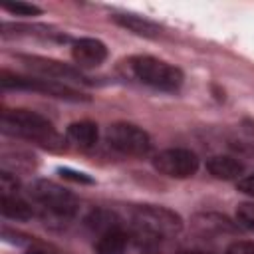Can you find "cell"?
<instances>
[{
  "instance_id": "obj_1",
  "label": "cell",
  "mask_w": 254,
  "mask_h": 254,
  "mask_svg": "<svg viewBox=\"0 0 254 254\" xmlns=\"http://www.w3.org/2000/svg\"><path fill=\"white\" fill-rule=\"evenodd\" d=\"M2 131L12 137L26 139L50 151H64L65 141L56 127L40 113L28 109H6L2 113Z\"/></svg>"
},
{
  "instance_id": "obj_2",
  "label": "cell",
  "mask_w": 254,
  "mask_h": 254,
  "mask_svg": "<svg viewBox=\"0 0 254 254\" xmlns=\"http://www.w3.org/2000/svg\"><path fill=\"white\" fill-rule=\"evenodd\" d=\"M133 234L139 244L155 246L165 238H171L183 230V218L167 208L157 204H137L129 212Z\"/></svg>"
},
{
  "instance_id": "obj_3",
  "label": "cell",
  "mask_w": 254,
  "mask_h": 254,
  "mask_svg": "<svg viewBox=\"0 0 254 254\" xmlns=\"http://www.w3.org/2000/svg\"><path fill=\"white\" fill-rule=\"evenodd\" d=\"M121 69L127 77L161 91H177L185 79L179 67L153 56H131L121 64Z\"/></svg>"
},
{
  "instance_id": "obj_4",
  "label": "cell",
  "mask_w": 254,
  "mask_h": 254,
  "mask_svg": "<svg viewBox=\"0 0 254 254\" xmlns=\"http://www.w3.org/2000/svg\"><path fill=\"white\" fill-rule=\"evenodd\" d=\"M28 194L42 208V214L46 218L50 216V218L60 220V222L73 218L77 212V206H79L77 198L67 189L60 187L54 181H46V179L34 181L28 187Z\"/></svg>"
},
{
  "instance_id": "obj_5",
  "label": "cell",
  "mask_w": 254,
  "mask_h": 254,
  "mask_svg": "<svg viewBox=\"0 0 254 254\" xmlns=\"http://www.w3.org/2000/svg\"><path fill=\"white\" fill-rule=\"evenodd\" d=\"M0 85H2V89L34 91V93H42L46 97H56V99L73 101V103L89 101V95L73 89L67 83H60V81L46 79V77H36V75H18V73L6 71V69L0 73Z\"/></svg>"
},
{
  "instance_id": "obj_6",
  "label": "cell",
  "mask_w": 254,
  "mask_h": 254,
  "mask_svg": "<svg viewBox=\"0 0 254 254\" xmlns=\"http://www.w3.org/2000/svg\"><path fill=\"white\" fill-rule=\"evenodd\" d=\"M105 139H107V145L121 155L145 157L151 151L149 133L133 123H125V121L111 123L105 131Z\"/></svg>"
},
{
  "instance_id": "obj_7",
  "label": "cell",
  "mask_w": 254,
  "mask_h": 254,
  "mask_svg": "<svg viewBox=\"0 0 254 254\" xmlns=\"http://www.w3.org/2000/svg\"><path fill=\"white\" fill-rule=\"evenodd\" d=\"M153 167L157 173L171 179H189L198 171V157L185 147L163 149L153 157Z\"/></svg>"
},
{
  "instance_id": "obj_8",
  "label": "cell",
  "mask_w": 254,
  "mask_h": 254,
  "mask_svg": "<svg viewBox=\"0 0 254 254\" xmlns=\"http://www.w3.org/2000/svg\"><path fill=\"white\" fill-rule=\"evenodd\" d=\"M18 60L32 73L42 75L46 79H54V81H60V83H67V81H73V83H89V79L77 67L67 65L64 62H58V60H52V58H44V56H26V54H20Z\"/></svg>"
},
{
  "instance_id": "obj_9",
  "label": "cell",
  "mask_w": 254,
  "mask_h": 254,
  "mask_svg": "<svg viewBox=\"0 0 254 254\" xmlns=\"http://www.w3.org/2000/svg\"><path fill=\"white\" fill-rule=\"evenodd\" d=\"M71 58L77 67H97L107 58V48L97 38H79L71 44Z\"/></svg>"
},
{
  "instance_id": "obj_10",
  "label": "cell",
  "mask_w": 254,
  "mask_h": 254,
  "mask_svg": "<svg viewBox=\"0 0 254 254\" xmlns=\"http://www.w3.org/2000/svg\"><path fill=\"white\" fill-rule=\"evenodd\" d=\"M113 22L121 28H125L127 32L131 34H137V36H143V38H157L161 34V26L155 24L153 20L145 18V16H137V14H127V12H121V14H113L111 16Z\"/></svg>"
},
{
  "instance_id": "obj_11",
  "label": "cell",
  "mask_w": 254,
  "mask_h": 254,
  "mask_svg": "<svg viewBox=\"0 0 254 254\" xmlns=\"http://www.w3.org/2000/svg\"><path fill=\"white\" fill-rule=\"evenodd\" d=\"M206 171L214 177V179H220V181H232V179H238L244 171V165L234 159V157H228V155H214L206 161Z\"/></svg>"
},
{
  "instance_id": "obj_12",
  "label": "cell",
  "mask_w": 254,
  "mask_h": 254,
  "mask_svg": "<svg viewBox=\"0 0 254 254\" xmlns=\"http://www.w3.org/2000/svg\"><path fill=\"white\" fill-rule=\"evenodd\" d=\"M192 226L196 232L208 236V234H224V232H234V224L220 214L214 212H204V214H196L192 218Z\"/></svg>"
},
{
  "instance_id": "obj_13",
  "label": "cell",
  "mask_w": 254,
  "mask_h": 254,
  "mask_svg": "<svg viewBox=\"0 0 254 254\" xmlns=\"http://www.w3.org/2000/svg\"><path fill=\"white\" fill-rule=\"evenodd\" d=\"M0 212L12 220H30L34 210L32 206L18 196V192H2L0 196Z\"/></svg>"
},
{
  "instance_id": "obj_14",
  "label": "cell",
  "mask_w": 254,
  "mask_h": 254,
  "mask_svg": "<svg viewBox=\"0 0 254 254\" xmlns=\"http://www.w3.org/2000/svg\"><path fill=\"white\" fill-rule=\"evenodd\" d=\"M97 137H99L97 125L91 121H75L67 127V139L81 149H91L97 143Z\"/></svg>"
},
{
  "instance_id": "obj_15",
  "label": "cell",
  "mask_w": 254,
  "mask_h": 254,
  "mask_svg": "<svg viewBox=\"0 0 254 254\" xmlns=\"http://www.w3.org/2000/svg\"><path fill=\"white\" fill-rule=\"evenodd\" d=\"M127 242H129V236L121 228H113V230L99 234L95 252L97 254H125Z\"/></svg>"
},
{
  "instance_id": "obj_16",
  "label": "cell",
  "mask_w": 254,
  "mask_h": 254,
  "mask_svg": "<svg viewBox=\"0 0 254 254\" xmlns=\"http://www.w3.org/2000/svg\"><path fill=\"white\" fill-rule=\"evenodd\" d=\"M2 10L14 14V16H38L42 14V8L36 4H28V2H4Z\"/></svg>"
},
{
  "instance_id": "obj_17",
  "label": "cell",
  "mask_w": 254,
  "mask_h": 254,
  "mask_svg": "<svg viewBox=\"0 0 254 254\" xmlns=\"http://www.w3.org/2000/svg\"><path fill=\"white\" fill-rule=\"evenodd\" d=\"M236 222L254 232V202H240L236 206Z\"/></svg>"
},
{
  "instance_id": "obj_18",
  "label": "cell",
  "mask_w": 254,
  "mask_h": 254,
  "mask_svg": "<svg viewBox=\"0 0 254 254\" xmlns=\"http://www.w3.org/2000/svg\"><path fill=\"white\" fill-rule=\"evenodd\" d=\"M224 254H254V242L252 240H236L228 244Z\"/></svg>"
},
{
  "instance_id": "obj_19",
  "label": "cell",
  "mask_w": 254,
  "mask_h": 254,
  "mask_svg": "<svg viewBox=\"0 0 254 254\" xmlns=\"http://www.w3.org/2000/svg\"><path fill=\"white\" fill-rule=\"evenodd\" d=\"M60 173H62L64 179L73 181V183H85V185L93 183V179H89L85 173H77V171H71V169H60Z\"/></svg>"
},
{
  "instance_id": "obj_20",
  "label": "cell",
  "mask_w": 254,
  "mask_h": 254,
  "mask_svg": "<svg viewBox=\"0 0 254 254\" xmlns=\"http://www.w3.org/2000/svg\"><path fill=\"white\" fill-rule=\"evenodd\" d=\"M238 190L244 192V194H250L254 196V173L252 175H246L238 181Z\"/></svg>"
},
{
  "instance_id": "obj_21",
  "label": "cell",
  "mask_w": 254,
  "mask_h": 254,
  "mask_svg": "<svg viewBox=\"0 0 254 254\" xmlns=\"http://www.w3.org/2000/svg\"><path fill=\"white\" fill-rule=\"evenodd\" d=\"M24 254H50V252H44V250H36V248H32V250H26Z\"/></svg>"
},
{
  "instance_id": "obj_22",
  "label": "cell",
  "mask_w": 254,
  "mask_h": 254,
  "mask_svg": "<svg viewBox=\"0 0 254 254\" xmlns=\"http://www.w3.org/2000/svg\"><path fill=\"white\" fill-rule=\"evenodd\" d=\"M143 254H165V252H161V250H147V252H143Z\"/></svg>"
},
{
  "instance_id": "obj_23",
  "label": "cell",
  "mask_w": 254,
  "mask_h": 254,
  "mask_svg": "<svg viewBox=\"0 0 254 254\" xmlns=\"http://www.w3.org/2000/svg\"><path fill=\"white\" fill-rule=\"evenodd\" d=\"M181 254H206V252H181Z\"/></svg>"
}]
</instances>
